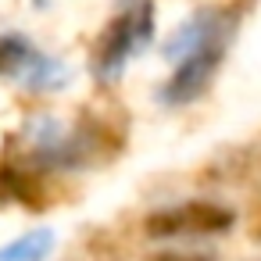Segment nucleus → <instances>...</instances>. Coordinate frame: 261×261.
Segmentation results:
<instances>
[{"label":"nucleus","instance_id":"f257e3e1","mask_svg":"<svg viewBox=\"0 0 261 261\" xmlns=\"http://www.w3.org/2000/svg\"><path fill=\"white\" fill-rule=\"evenodd\" d=\"M154 40V4L150 0H133L125 4L97 36V47L90 54V72L100 86H111L122 79L133 54H143Z\"/></svg>","mask_w":261,"mask_h":261},{"label":"nucleus","instance_id":"f03ea898","mask_svg":"<svg viewBox=\"0 0 261 261\" xmlns=\"http://www.w3.org/2000/svg\"><path fill=\"white\" fill-rule=\"evenodd\" d=\"M0 75L22 83L33 93H50L68 83V68L58 58H47L22 33H0Z\"/></svg>","mask_w":261,"mask_h":261},{"label":"nucleus","instance_id":"7ed1b4c3","mask_svg":"<svg viewBox=\"0 0 261 261\" xmlns=\"http://www.w3.org/2000/svg\"><path fill=\"white\" fill-rule=\"evenodd\" d=\"M236 215L222 204L211 200H190V204H172L158 207L143 218V232L150 240H175V236H215L232 229Z\"/></svg>","mask_w":261,"mask_h":261},{"label":"nucleus","instance_id":"20e7f679","mask_svg":"<svg viewBox=\"0 0 261 261\" xmlns=\"http://www.w3.org/2000/svg\"><path fill=\"white\" fill-rule=\"evenodd\" d=\"M225 47H229V43L218 40V43H204V47L182 54V58L175 61V72L168 75V83L158 90V100H161L165 108H186V104L200 100V97L207 93L211 79H215L218 68H222Z\"/></svg>","mask_w":261,"mask_h":261},{"label":"nucleus","instance_id":"39448f33","mask_svg":"<svg viewBox=\"0 0 261 261\" xmlns=\"http://www.w3.org/2000/svg\"><path fill=\"white\" fill-rule=\"evenodd\" d=\"M232 33H236V15H225V11H197L193 18H186L175 29V36L165 43V54L172 61H179L182 54H190V50H197L204 43H218V40L229 43Z\"/></svg>","mask_w":261,"mask_h":261},{"label":"nucleus","instance_id":"423d86ee","mask_svg":"<svg viewBox=\"0 0 261 261\" xmlns=\"http://www.w3.org/2000/svg\"><path fill=\"white\" fill-rule=\"evenodd\" d=\"M43 193H40V182L15 168V165H0V204H25V207H40Z\"/></svg>","mask_w":261,"mask_h":261},{"label":"nucleus","instance_id":"0eeeda50","mask_svg":"<svg viewBox=\"0 0 261 261\" xmlns=\"http://www.w3.org/2000/svg\"><path fill=\"white\" fill-rule=\"evenodd\" d=\"M54 250V232L50 229H33L8 247H0V261H43Z\"/></svg>","mask_w":261,"mask_h":261},{"label":"nucleus","instance_id":"6e6552de","mask_svg":"<svg viewBox=\"0 0 261 261\" xmlns=\"http://www.w3.org/2000/svg\"><path fill=\"white\" fill-rule=\"evenodd\" d=\"M150 261H215L211 254H186V250H165V254H154Z\"/></svg>","mask_w":261,"mask_h":261},{"label":"nucleus","instance_id":"1a4fd4ad","mask_svg":"<svg viewBox=\"0 0 261 261\" xmlns=\"http://www.w3.org/2000/svg\"><path fill=\"white\" fill-rule=\"evenodd\" d=\"M33 4H36V8H47V4H50V0H33Z\"/></svg>","mask_w":261,"mask_h":261}]
</instances>
